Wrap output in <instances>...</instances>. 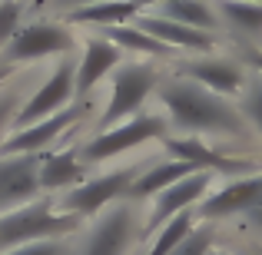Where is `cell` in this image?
Instances as JSON below:
<instances>
[{
  "instance_id": "obj_1",
  "label": "cell",
  "mask_w": 262,
  "mask_h": 255,
  "mask_svg": "<svg viewBox=\"0 0 262 255\" xmlns=\"http://www.w3.org/2000/svg\"><path fill=\"white\" fill-rule=\"evenodd\" d=\"M160 106L166 109L169 126L183 129L186 136H223V140H246L249 123L243 109L232 106L226 96L199 86L189 77H169L156 86Z\"/></svg>"
},
{
  "instance_id": "obj_2",
  "label": "cell",
  "mask_w": 262,
  "mask_h": 255,
  "mask_svg": "<svg viewBox=\"0 0 262 255\" xmlns=\"http://www.w3.org/2000/svg\"><path fill=\"white\" fill-rule=\"evenodd\" d=\"M83 225V219L63 212L50 199H33L27 205H17L10 212H0V252L17 249L30 242H47V239H63Z\"/></svg>"
},
{
  "instance_id": "obj_3",
  "label": "cell",
  "mask_w": 262,
  "mask_h": 255,
  "mask_svg": "<svg viewBox=\"0 0 262 255\" xmlns=\"http://www.w3.org/2000/svg\"><path fill=\"white\" fill-rule=\"evenodd\" d=\"M160 86V66L153 63H120L110 80V100L103 106L100 120H96V133L113 129L120 123L133 120L136 113H143V103L149 100V93Z\"/></svg>"
},
{
  "instance_id": "obj_4",
  "label": "cell",
  "mask_w": 262,
  "mask_h": 255,
  "mask_svg": "<svg viewBox=\"0 0 262 255\" xmlns=\"http://www.w3.org/2000/svg\"><path fill=\"white\" fill-rule=\"evenodd\" d=\"M166 129H169V120L160 113H136L133 120L120 123L113 129H103V133H93L90 140L80 146L83 159L90 166L96 163H106L113 156H123L136 146H146L153 140H166Z\"/></svg>"
},
{
  "instance_id": "obj_5",
  "label": "cell",
  "mask_w": 262,
  "mask_h": 255,
  "mask_svg": "<svg viewBox=\"0 0 262 255\" xmlns=\"http://www.w3.org/2000/svg\"><path fill=\"white\" fill-rule=\"evenodd\" d=\"M143 236V216L133 205V199L113 202L96 216L93 229L86 232L77 255H126L133 242Z\"/></svg>"
},
{
  "instance_id": "obj_6",
  "label": "cell",
  "mask_w": 262,
  "mask_h": 255,
  "mask_svg": "<svg viewBox=\"0 0 262 255\" xmlns=\"http://www.w3.org/2000/svg\"><path fill=\"white\" fill-rule=\"evenodd\" d=\"M140 172H143V166L126 163V166H116V169L103 172V176L83 179L77 189L63 192V199H60V209H63V212H73V216H80V219L100 216L106 205L129 199V189H133V182L140 179Z\"/></svg>"
},
{
  "instance_id": "obj_7",
  "label": "cell",
  "mask_w": 262,
  "mask_h": 255,
  "mask_svg": "<svg viewBox=\"0 0 262 255\" xmlns=\"http://www.w3.org/2000/svg\"><path fill=\"white\" fill-rule=\"evenodd\" d=\"M73 96H77V63H73V60H63L57 70L47 73V80L33 89V96L24 100V106L13 116V129H27V126H33V123L47 120V116L60 113V109L73 106Z\"/></svg>"
},
{
  "instance_id": "obj_8",
  "label": "cell",
  "mask_w": 262,
  "mask_h": 255,
  "mask_svg": "<svg viewBox=\"0 0 262 255\" xmlns=\"http://www.w3.org/2000/svg\"><path fill=\"white\" fill-rule=\"evenodd\" d=\"M70 50H73V33L63 24H27L17 30L10 47L0 53V60L7 66H27L43 57H57V53Z\"/></svg>"
},
{
  "instance_id": "obj_9",
  "label": "cell",
  "mask_w": 262,
  "mask_h": 255,
  "mask_svg": "<svg viewBox=\"0 0 262 255\" xmlns=\"http://www.w3.org/2000/svg\"><path fill=\"white\" fill-rule=\"evenodd\" d=\"M259 202H262V172L232 176L196 205V219L216 222V219H229V216H246Z\"/></svg>"
},
{
  "instance_id": "obj_10",
  "label": "cell",
  "mask_w": 262,
  "mask_h": 255,
  "mask_svg": "<svg viewBox=\"0 0 262 255\" xmlns=\"http://www.w3.org/2000/svg\"><path fill=\"white\" fill-rule=\"evenodd\" d=\"M80 113H83V106L73 103V106L60 109V113L47 116V120L33 123V126H27V129H13V133L0 143V156H40V153H47L67 129L77 126Z\"/></svg>"
},
{
  "instance_id": "obj_11",
  "label": "cell",
  "mask_w": 262,
  "mask_h": 255,
  "mask_svg": "<svg viewBox=\"0 0 262 255\" xmlns=\"http://www.w3.org/2000/svg\"><path fill=\"white\" fill-rule=\"evenodd\" d=\"M216 189V172H192V176L179 179L176 186H169V189H163L160 196L153 199V209H149V222L146 229H163V225L169 222V219H176L179 212H189L196 209L199 202H203L209 192Z\"/></svg>"
},
{
  "instance_id": "obj_12",
  "label": "cell",
  "mask_w": 262,
  "mask_h": 255,
  "mask_svg": "<svg viewBox=\"0 0 262 255\" xmlns=\"http://www.w3.org/2000/svg\"><path fill=\"white\" fill-rule=\"evenodd\" d=\"M40 156H0V212L40 199Z\"/></svg>"
},
{
  "instance_id": "obj_13",
  "label": "cell",
  "mask_w": 262,
  "mask_h": 255,
  "mask_svg": "<svg viewBox=\"0 0 262 255\" xmlns=\"http://www.w3.org/2000/svg\"><path fill=\"white\" fill-rule=\"evenodd\" d=\"M163 149L169 153V159H186L203 172H223V176H249V169L256 166L252 159H236V156L219 153L216 146H209L199 136H176V140H163Z\"/></svg>"
},
{
  "instance_id": "obj_14",
  "label": "cell",
  "mask_w": 262,
  "mask_h": 255,
  "mask_svg": "<svg viewBox=\"0 0 262 255\" xmlns=\"http://www.w3.org/2000/svg\"><path fill=\"white\" fill-rule=\"evenodd\" d=\"M179 77H189V80H196L199 86H206V89H212V93L229 100V96H239L246 89L249 73H246L243 63H236V60H229V57H212V53H206V57H199V60L179 63Z\"/></svg>"
},
{
  "instance_id": "obj_15",
  "label": "cell",
  "mask_w": 262,
  "mask_h": 255,
  "mask_svg": "<svg viewBox=\"0 0 262 255\" xmlns=\"http://www.w3.org/2000/svg\"><path fill=\"white\" fill-rule=\"evenodd\" d=\"M136 27L146 30L149 37H156L160 43H166L169 50H189V53H212L216 50V33L176 24V20H169V17H160V13H140V17H136Z\"/></svg>"
},
{
  "instance_id": "obj_16",
  "label": "cell",
  "mask_w": 262,
  "mask_h": 255,
  "mask_svg": "<svg viewBox=\"0 0 262 255\" xmlns=\"http://www.w3.org/2000/svg\"><path fill=\"white\" fill-rule=\"evenodd\" d=\"M86 166L80 146L70 149H57V153H43L40 159V189L43 192H57V189H77L86 179Z\"/></svg>"
},
{
  "instance_id": "obj_17",
  "label": "cell",
  "mask_w": 262,
  "mask_h": 255,
  "mask_svg": "<svg viewBox=\"0 0 262 255\" xmlns=\"http://www.w3.org/2000/svg\"><path fill=\"white\" fill-rule=\"evenodd\" d=\"M120 60L123 50L116 43H110L106 37H90L83 47V57L77 60V96H86L103 77H110L120 66Z\"/></svg>"
},
{
  "instance_id": "obj_18",
  "label": "cell",
  "mask_w": 262,
  "mask_h": 255,
  "mask_svg": "<svg viewBox=\"0 0 262 255\" xmlns=\"http://www.w3.org/2000/svg\"><path fill=\"white\" fill-rule=\"evenodd\" d=\"M192 172H203V169H196L186 159H166V163H156V166H146L140 172V179L133 182V189H129V199H133V202H140V199H156L163 189L176 186L179 179L192 176Z\"/></svg>"
},
{
  "instance_id": "obj_19",
  "label": "cell",
  "mask_w": 262,
  "mask_h": 255,
  "mask_svg": "<svg viewBox=\"0 0 262 255\" xmlns=\"http://www.w3.org/2000/svg\"><path fill=\"white\" fill-rule=\"evenodd\" d=\"M103 37L110 43H116L120 50L136 53V57H153V60H173L176 50H169L166 43H160L156 37H149L146 30H140L136 24H116V27H103Z\"/></svg>"
},
{
  "instance_id": "obj_20",
  "label": "cell",
  "mask_w": 262,
  "mask_h": 255,
  "mask_svg": "<svg viewBox=\"0 0 262 255\" xmlns=\"http://www.w3.org/2000/svg\"><path fill=\"white\" fill-rule=\"evenodd\" d=\"M136 0H100V4H86L70 10V24H93V27H116V24H129L140 17Z\"/></svg>"
},
{
  "instance_id": "obj_21",
  "label": "cell",
  "mask_w": 262,
  "mask_h": 255,
  "mask_svg": "<svg viewBox=\"0 0 262 255\" xmlns=\"http://www.w3.org/2000/svg\"><path fill=\"white\" fill-rule=\"evenodd\" d=\"M216 13L239 37L262 40V4L256 0H216Z\"/></svg>"
},
{
  "instance_id": "obj_22",
  "label": "cell",
  "mask_w": 262,
  "mask_h": 255,
  "mask_svg": "<svg viewBox=\"0 0 262 255\" xmlns=\"http://www.w3.org/2000/svg\"><path fill=\"white\" fill-rule=\"evenodd\" d=\"M160 17H169L176 24L196 27V30L212 33L219 27V13L209 7V0H169L160 7Z\"/></svg>"
},
{
  "instance_id": "obj_23",
  "label": "cell",
  "mask_w": 262,
  "mask_h": 255,
  "mask_svg": "<svg viewBox=\"0 0 262 255\" xmlns=\"http://www.w3.org/2000/svg\"><path fill=\"white\" fill-rule=\"evenodd\" d=\"M192 229H196V209L179 212V216L169 219L163 229H156V239L149 242V252H146V255H169L186 236H189Z\"/></svg>"
},
{
  "instance_id": "obj_24",
  "label": "cell",
  "mask_w": 262,
  "mask_h": 255,
  "mask_svg": "<svg viewBox=\"0 0 262 255\" xmlns=\"http://www.w3.org/2000/svg\"><path fill=\"white\" fill-rule=\"evenodd\" d=\"M239 109H243L246 123H249V126L262 136V77H259V73H249V80H246V89H243V103H239Z\"/></svg>"
},
{
  "instance_id": "obj_25",
  "label": "cell",
  "mask_w": 262,
  "mask_h": 255,
  "mask_svg": "<svg viewBox=\"0 0 262 255\" xmlns=\"http://www.w3.org/2000/svg\"><path fill=\"white\" fill-rule=\"evenodd\" d=\"M212 242H216V229H212V222H203V225H196L169 255H209Z\"/></svg>"
},
{
  "instance_id": "obj_26",
  "label": "cell",
  "mask_w": 262,
  "mask_h": 255,
  "mask_svg": "<svg viewBox=\"0 0 262 255\" xmlns=\"http://www.w3.org/2000/svg\"><path fill=\"white\" fill-rule=\"evenodd\" d=\"M20 17H24V7L20 0H0V53L10 47V40L20 30Z\"/></svg>"
},
{
  "instance_id": "obj_27",
  "label": "cell",
  "mask_w": 262,
  "mask_h": 255,
  "mask_svg": "<svg viewBox=\"0 0 262 255\" xmlns=\"http://www.w3.org/2000/svg\"><path fill=\"white\" fill-rule=\"evenodd\" d=\"M20 106H24V89L20 86L0 89V136H4L7 129H13V116H17Z\"/></svg>"
},
{
  "instance_id": "obj_28",
  "label": "cell",
  "mask_w": 262,
  "mask_h": 255,
  "mask_svg": "<svg viewBox=\"0 0 262 255\" xmlns=\"http://www.w3.org/2000/svg\"><path fill=\"white\" fill-rule=\"evenodd\" d=\"M70 249H67L63 239H47V242H30V245H17V249H7L0 255H67Z\"/></svg>"
},
{
  "instance_id": "obj_29",
  "label": "cell",
  "mask_w": 262,
  "mask_h": 255,
  "mask_svg": "<svg viewBox=\"0 0 262 255\" xmlns=\"http://www.w3.org/2000/svg\"><path fill=\"white\" fill-rule=\"evenodd\" d=\"M246 63H249L252 70L262 77V50H249V53H246Z\"/></svg>"
},
{
  "instance_id": "obj_30",
  "label": "cell",
  "mask_w": 262,
  "mask_h": 255,
  "mask_svg": "<svg viewBox=\"0 0 262 255\" xmlns=\"http://www.w3.org/2000/svg\"><path fill=\"white\" fill-rule=\"evenodd\" d=\"M246 219H249V225H252V229H259V232H262V202H259L252 212H246Z\"/></svg>"
},
{
  "instance_id": "obj_31",
  "label": "cell",
  "mask_w": 262,
  "mask_h": 255,
  "mask_svg": "<svg viewBox=\"0 0 262 255\" xmlns=\"http://www.w3.org/2000/svg\"><path fill=\"white\" fill-rule=\"evenodd\" d=\"M60 7H67V10H77V7H86V4H100V0H57Z\"/></svg>"
},
{
  "instance_id": "obj_32",
  "label": "cell",
  "mask_w": 262,
  "mask_h": 255,
  "mask_svg": "<svg viewBox=\"0 0 262 255\" xmlns=\"http://www.w3.org/2000/svg\"><path fill=\"white\" fill-rule=\"evenodd\" d=\"M163 4H169V0H136L140 10H146V7H163Z\"/></svg>"
},
{
  "instance_id": "obj_33",
  "label": "cell",
  "mask_w": 262,
  "mask_h": 255,
  "mask_svg": "<svg viewBox=\"0 0 262 255\" xmlns=\"http://www.w3.org/2000/svg\"><path fill=\"white\" fill-rule=\"evenodd\" d=\"M243 255H262V245H256V249H246Z\"/></svg>"
},
{
  "instance_id": "obj_34",
  "label": "cell",
  "mask_w": 262,
  "mask_h": 255,
  "mask_svg": "<svg viewBox=\"0 0 262 255\" xmlns=\"http://www.w3.org/2000/svg\"><path fill=\"white\" fill-rule=\"evenodd\" d=\"M209 255H232V252H209Z\"/></svg>"
},
{
  "instance_id": "obj_35",
  "label": "cell",
  "mask_w": 262,
  "mask_h": 255,
  "mask_svg": "<svg viewBox=\"0 0 262 255\" xmlns=\"http://www.w3.org/2000/svg\"><path fill=\"white\" fill-rule=\"evenodd\" d=\"M256 4H262V0H256Z\"/></svg>"
}]
</instances>
